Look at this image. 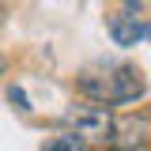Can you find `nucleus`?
I'll use <instances>...</instances> for the list:
<instances>
[{
	"mask_svg": "<svg viewBox=\"0 0 151 151\" xmlns=\"http://www.w3.org/2000/svg\"><path fill=\"white\" fill-rule=\"evenodd\" d=\"M76 87L83 98H91L98 106H125V102L144 98L147 91L140 68L132 64H91L76 76Z\"/></svg>",
	"mask_w": 151,
	"mask_h": 151,
	"instance_id": "nucleus-1",
	"label": "nucleus"
},
{
	"mask_svg": "<svg viewBox=\"0 0 151 151\" xmlns=\"http://www.w3.org/2000/svg\"><path fill=\"white\" fill-rule=\"evenodd\" d=\"M106 144L113 151H147L151 147V113H125L113 121Z\"/></svg>",
	"mask_w": 151,
	"mask_h": 151,
	"instance_id": "nucleus-2",
	"label": "nucleus"
},
{
	"mask_svg": "<svg viewBox=\"0 0 151 151\" xmlns=\"http://www.w3.org/2000/svg\"><path fill=\"white\" fill-rule=\"evenodd\" d=\"M64 121H68L72 132H79L83 140L94 136V140H102V144H106V136H110V129H113V117L106 113V106H98V102L68 106V110H64Z\"/></svg>",
	"mask_w": 151,
	"mask_h": 151,
	"instance_id": "nucleus-3",
	"label": "nucleus"
},
{
	"mask_svg": "<svg viewBox=\"0 0 151 151\" xmlns=\"http://www.w3.org/2000/svg\"><path fill=\"white\" fill-rule=\"evenodd\" d=\"M110 38L113 45H140V42H147L151 38V23L144 15H113L110 19Z\"/></svg>",
	"mask_w": 151,
	"mask_h": 151,
	"instance_id": "nucleus-4",
	"label": "nucleus"
},
{
	"mask_svg": "<svg viewBox=\"0 0 151 151\" xmlns=\"http://www.w3.org/2000/svg\"><path fill=\"white\" fill-rule=\"evenodd\" d=\"M42 151H83V136L79 132H60L49 144H42Z\"/></svg>",
	"mask_w": 151,
	"mask_h": 151,
	"instance_id": "nucleus-5",
	"label": "nucleus"
},
{
	"mask_svg": "<svg viewBox=\"0 0 151 151\" xmlns=\"http://www.w3.org/2000/svg\"><path fill=\"white\" fill-rule=\"evenodd\" d=\"M8 102H12V106H15L19 113H30V102H27V91H23V87H15V83L8 87Z\"/></svg>",
	"mask_w": 151,
	"mask_h": 151,
	"instance_id": "nucleus-6",
	"label": "nucleus"
},
{
	"mask_svg": "<svg viewBox=\"0 0 151 151\" xmlns=\"http://www.w3.org/2000/svg\"><path fill=\"white\" fill-rule=\"evenodd\" d=\"M121 4H129V8H140V0H121Z\"/></svg>",
	"mask_w": 151,
	"mask_h": 151,
	"instance_id": "nucleus-7",
	"label": "nucleus"
},
{
	"mask_svg": "<svg viewBox=\"0 0 151 151\" xmlns=\"http://www.w3.org/2000/svg\"><path fill=\"white\" fill-rule=\"evenodd\" d=\"M0 72H4V57H0Z\"/></svg>",
	"mask_w": 151,
	"mask_h": 151,
	"instance_id": "nucleus-8",
	"label": "nucleus"
}]
</instances>
